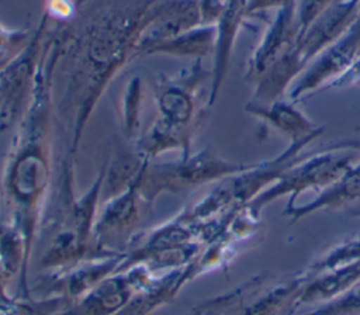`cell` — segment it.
<instances>
[{"label": "cell", "instance_id": "obj_33", "mask_svg": "<svg viewBox=\"0 0 360 315\" xmlns=\"http://www.w3.org/2000/svg\"><path fill=\"white\" fill-rule=\"evenodd\" d=\"M297 0H246V11L248 15H253L256 13L267 11V10H278L290 3H295Z\"/></svg>", "mask_w": 360, "mask_h": 315}, {"label": "cell", "instance_id": "obj_1", "mask_svg": "<svg viewBox=\"0 0 360 315\" xmlns=\"http://www.w3.org/2000/svg\"><path fill=\"white\" fill-rule=\"evenodd\" d=\"M156 0H91L68 22H56L59 59L55 80L63 90L55 101L69 128L68 155L76 159L83 134L115 76L136 59L143 17Z\"/></svg>", "mask_w": 360, "mask_h": 315}, {"label": "cell", "instance_id": "obj_37", "mask_svg": "<svg viewBox=\"0 0 360 315\" xmlns=\"http://www.w3.org/2000/svg\"><path fill=\"white\" fill-rule=\"evenodd\" d=\"M333 1H343V0H333Z\"/></svg>", "mask_w": 360, "mask_h": 315}, {"label": "cell", "instance_id": "obj_5", "mask_svg": "<svg viewBox=\"0 0 360 315\" xmlns=\"http://www.w3.org/2000/svg\"><path fill=\"white\" fill-rule=\"evenodd\" d=\"M325 129L305 136L290 145L270 160L249 165L240 173L218 181L217 187L198 201L193 208L186 210V215L194 222H208L222 218L235 208L249 205L259 194L276 183L290 167L302 160V150L318 139Z\"/></svg>", "mask_w": 360, "mask_h": 315}, {"label": "cell", "instance_id": "obj_24", "mask_svg": "<svg viewBox=\"0 0 360 315\" xmlns=\"http://www.w3.org/2000/svg\"><path fill=\"white\" fill-rule=\"evenodd\" d=\"M145 105V84L141 76H132L120 96L118 121L121 134L127 141H135L141 134L142 112Z\"/></svg>", "mask_w": 360, "mask_h": 315}, {"label": "cell", "instance_id": "obj_22", "mask_svg": "<svg viewBox=\"0 0 360 315\" xmlns=\"http://www.w3.org/2000/svg\"><path fill=\"white\" fill-rule=\"evenodd\" d=\"M214 46L215 24H200L191 30H187L181 34L155 44L143 53V58L170 56L202 60L208 55L214 53Z\"/></svg>", "mask_w": 360, "mask_h": 315}, {"label": "cell", "instance_id": "obj_20", "mask_svg": "<svg viewBox=\"0 0 360 315\" xmlns=\"http://www.w3.org/2000/svg\"><path fill=\"white\" fill-rule=\"evenodd\" d=\"M245 111L249 115H253L262 122L267 124L277 132L285 135L290 142L300 141L305 136L325 129V127L316 125L302 111H300L295 103L285 101L284 98L267 105L248 103L245 105Z\"/></svg>", "mask_w": 360, "mask_h": 315}, {"label": "cell", "instance_id": "obj_30", "mask_svg": "<svg viewBox=\"0 0 360 315\" xmlns=\"http://www.w3.org/2000/svg\"><path fill=\"white\" fill-rule=\"evenodd\" d=\"M75 0H46L44 13L55 22H68L77 14Z\"/></svg>", "mask_w": 360, "mask_h": 315}, {"label": "cell", "instance_id": "obj_7", "mask_svg": "<svg viewBox=\"0 0 360 315\" xmlns=\"http://www.w3.org/2000/svg\"><path fill=\"white\" fill-rule=\"evenodd\" d=\"M208 79L211 83V70L204 68L202 60H194L173 76H158L152 90L155 118L195 138L210 108L208 100H202V87Z\"/></svg>", "mask_w": 360, "mask_h": 315}, {"label": "cell", "instance_id": "obj_36", "mask_svg": "<svg viewBox=\"0 0 360 315\" xmlns=\"http://www.w3.org/2000/svg\"><path fill=\"white\" fill-rule=\"evenodd\" d=\"M76 1V6H77V8H82L83 6H86L89 1H91V0H75Z\"/></svg>", "mask_w": 360, "mask_h": 315}, {"label": "cell", "instance_id": "obj_18", "mask_svg": "<svg viewBox=\"0 0 360 315\" xmlns=\"http://www.w3.org/2000/svg\"><path fill=\"white\" fill-rule=\"evenodd\" d=\"M201 273L195 257L186 266L158 274L152 283L138 291L115 315H150L170 304L180 290Z\"/></svg>", "mask_w": 360, "mask_h": 315}, {"label": "cell", "instance_id": "obj_16", "mask_svg": "<svg viewBox=\"0 0 360 315\" xmlns=\"http://www.w3.org/2000/svg\"><path fill=\"white\" fill-rule=\"evenodd\" d=\"M360 8V0L333 1L297 39L302 62L308 65L333 45L350 27Z\"/></svg>", "mask_w": 360, "mask_h": 315}, {"label": "cell", "instance_id": "obj_15", "mask_svg": "<svg viewBox=\"0 0 360 315\" xmlns=\"http://www.w3.org/2000/svg\"><path fill=\"white\" fill-rule=\"evenodd\" d=\"M311 276L302 270L283 281L266 285L262 277L249 281V294L240 315H295L300 298Z\"/></svg>", "mask_w": 360, "mask_h": 315}, {"label": "cell", "instance_id": "obj_23", "mask_svg": "<svg viewBox=\"0 0 360 315\" xmlns=\"http://www.w3.org/2000/svg\"><path fill=\"white\" fill-rule=\"evenodd\" d=\"M360 281V260L311 277L301 294L300 308L321 305L349 291Z\"/></svg>", "mask_w": 360, "mask_h": 315}, {"label": "cell", "instance_id": "obj_3", "mask_svg": "<svg viewBox=\"0 0 360 315\" xmlns=\"http://www.w3.org/2000/svg\"><path fill=\"white\" fill-rule=\"evenodd\" d=\"M105 173L107 162L100 167L86 193L77 195L75 158L66 155L63 159L53 194L48 200L51 202L46 204L49 214L44 215L41 224V228L48 231V242L38 262L41 270L53 271L94 259L124 255L105 250L94 236Z\"/></svg>", "mask_w": 360, "mask_h": 315}, {"label": "cell", "instance_id": "obj_28", "mask_svg": "<svg viewBox=\"0 0 360 315\" xmlns=\"http://www.w3.org/2000/svg\"><path fill=\"white\" fill-rule=\"evenodd\" d=\"M333 3V0H297L300 35ZM300 38V37H298Z\"/></svg>", "mask_w": 360, "mask_h": 315}, {"label": "cell", "instance_id": "obj_2", "mask_svg": "<svg viewBox=\"0 0 360 315\" xmlns=\"http://www.w3.org/2000/svg\"><path fill=\"white\" fill-rule=\"evenodd\" d=\"M58 59L59 44L55 24L45 44L32 101L15 127L0 179L1 219L21 229L31 253L51 195Z\"/></svg>", "mask_w": 360, "mask_h": 315}, {"label": "cell", "instance_id": "obj_35", "mask_svg": "<svg viewBox=\"0 0 360 315\" xmlns=\"http://www.w3.org/2000/svg\"><path fill=\"white\" fill-rule=\"evenodd\" d=\"M188 315H210V312L207 311V308L202 305V302L201 304H198L197 307H194V309L191 311V314H188Z\"/></svg>", "mask_w": 360, "mask_h": 315}, {"label": "cell", "instance_id": "obj_27", "mask_svg": "<svg viewBox=\"0 0 360 315\" xmlns=\"http://www.w3.org/2000/svg\"><path fill=\"white\" fill-rule=\"evenodd\" d=\"M302 315H360V281L338 298L316 305Z\"/></svg>", "mask_w": 360, "mask_h": 315}, {"label": "cell", "instance_id": "obj_31", "mask_svg": "<svg viewBox=\"0 0 360 315\" xmlns=\"http://www.w3.org/2000/svg\"><path fill=\"white\" fill-rule=\"evenodd\" d=\"M201 24L214 25L224 13L229 0H197Z\"/></svg>", "mask_w": 360, "mask_h": 315}, {"label": "cell", "instance_id": "obj_29", "mask_svg": "<svg viewBox=\"0 0 360 315\" xmlns=\"http://www.w3.org/2000/svg\"><path fill=\"white\" fill-rule=\"evenodd\" d=\"M11 278L0 267V315H24L25 300L10 294Z\"/></svg>", "mask_w": 360, "mask_h": 315}, {"label": "cell", "instance_id": "obj_14", "mask_svg": "<svg viewBox=\"0 0 360 315\" xmlns=\"http://www.w3.org/2000/svg\"><path fill=\"white\" fill-rule=\"evenodd\" d=\"M300 37L297 1L276 10V15L246 65V80L255 83L266 69L287 52Z\"/></svg>", "mask_w": 360, "mask_h": 315}, {"label": "cell", "instance_id": "obj_9", "mask_svg": "<svg viewBox=\"0 0 360 315\" xmlns=\"http://www.w3.org/2000/svg\"><path fill=\"white\" fill-rule=\"evenodd\" d=\"M152 212L153 202L131 180L100 205L94 226L96 240L105 250L125 253L143 233V226L148 225Z\"/></svg>", "mask_w": 360, "mask_h": 315}, {"label": "cell", "instance_id": "obj_11", "mask_svg": "<svg viewBox=\"0 0 360 315\" xmlns=\"http://www.w3.org/2000/svg\"><path fill=\"white\" fill-rule=\"evenodd\" d=\"M156 276L145 264H134L118 270L77 302L55 315H115Z\"/></svg>", "mask_w": 360, "mask_h": 315}, {"label": "cell", "instance_id": "obj_17", "mask_svg": "<svg viewBox=\"0 0 360 315\" xmlns=\"http://www.w3.org/2000/svg\"><path fill=\"white\" fill-rule=\"evenodd\" d=\"M248 17L246 0H229L224 13L215 22V46L212 53L211 83L208 89L210 107L214 105L228 76L238 34Z\"/></svg>", "mask_w": 360, "mask_h": 315}, {"label": "cell", "instance_id": "obj_21", "mask_svg": "<svg viewBox=\"0 0 360 315\" xmlns=\"http://www.w3.org/2000/svg\"><path fill=\"white\" fill-rule=\"evenodd\" d=\"M31 250L21 229L10 221L0 219V267L10 277H18L21 300H31L28 288V264Z\"/></svg>", "mask_w": 360, "mask_h": 315}, {"label": "cell", "instance_id": "obj_13", "mask_svg": "<svg viewBox=\"0 0 360 315\" xmlns=\"http://www.w3.org/2000/svg\"><path fill=\"white\" fill-rule=\"evenodd\" d=\"M201 24L197 0H156L148 8L136 44V59L155 44Z\"/></svg>", "mask_w": 360, "mask_h": 315}, {"label": "cell", "instance_id": "obj_19", "mask_svg": "<svg viewBox=\"0 0 360 315\" xmlns=\"http://www.w3.org/2000/svg\"><path fill=\"white\" fill-rule=\"evenodd\" d=\"M360 201V159L330 187L319 193L316 198L304 205L285 207L283 214L294 224L311 214L323 210L350 207Z\"/></svg>", "mask_w": 360, "mask_h": 315}, {"label": "cell", "instance_id": "obj_12", "mask_svg": "<svg viewBox=\"0 0 360 315\" xmlns=\"http://www.w3.org/2000/svg\"><path fill=\"white\" fill-rule=\"evenodd\" d=\"M124 255L110 256L83 262L66 269L46 271L35 285L39 290V298H59L68 307L77 302L101 281L120 270Z\"/></svg>", "mask_w": 360, "mask_h": 315}, {"label": "cell", "instance_id": "obj_8", "mask_svg": "<svg viewBox=\"0 0 360 315\" xmlns=\"http://www.w3.org/2000/svg\"><path fill=\"white\" fill-rule=\"evenodd\" d=\"M51 22L42 13L27 46L0 70V132L15 128L30 108Z\"/></svg>", "mask_w": 360, "mask_h": 315}, {"label": "cell", "instance_id": "obj_25", "mask_svg": "<svg viewBox=\"0 0 360 315\" xmlns=\"http://www.w3.org/2000/svg\"><path fill=\"white\" fill-rule=\"evenodd\" d=\"M357 260H360V235L343 239L338 245L332 246L325 255L309 264L305 270L311 277H314L321 273L354 263Z\"/></svg>", "mask_w": 360, "mask_h": 315}, {"label": "cell", "instance_id": "obj_6", "mask_svg": "<svg viewBox=\"0 0 360 315\" xmlns=\"http://www.w3.org/2000/svg\"><path fill=\"white\" fill-rule=\"evenodd\" d=\"M360 153L353 142L347 146L329 148L314 155H307L290 167L276 183L259 194L248 207L259 214L264 207L281 197H288L285 207L295 205L297 198L309 190L323 191L336 183L357 160Z\"/></svg>", "mask_w": 360, "mask_h": 315}, {"label": "cell", "instance_id": "obj_26", "mask_svg": "<svg viewBox=\"0 0 360 315\" xmlns=\"http://www.w3.org/2000/svg\"><path fill=\"white\" fill-rule=\"evenodd\" d=\"M34 28H10L0 22V70H3L30 42Z\"/></svg>", "mask_w": 360, "mask_h": 315}, {"label": "cell", "instance_id": "obj_34", "mask_svg": "<svg viewBox=\"0 0 360 315\" xmlns=\"http://www.w3.org/2000/svg\"><path fill=\"white\" fill-rule=\"evenodd\" d=\"M347 214H349V217L360 218V201L356 202V204H353V205H350V207L347 208Z\"/></svg>", "mask_w": 360, "mask_h": 315}, {"label": "cell", "instance_id": "obj_10", "mask_svg": "<svg viewBox=\"0 0 360 315\" xmlns=\"http://www.w3.org/2000/svg\"><path fill=\"white\" fill-rule=\"evenodd\" d=\"M360 55V8L345 34L318 58H315L291 86L290 101L298 103L316 91L325 90L345 73Z\"/></svg>", "mask_w": 360, "mask_h": 315}, {"label": "cell", "instance_id": "obj_32", "mask_svg": "<svg viewBox=\"0 0 360 315\" xmlns=\"http://www.w3.org/2000/svg\"><path fill=\"white\" fill-rule=\"evenodd\" d=\"M340 87H360V55L352 63V66L342 73L338 79H335L330 84L325 87V90L340 89Z\"/></svg>", "mask_w": 360, "mask_h": 315}, {"label": "cell", "instance_id": "obj_4", "mask_svg": "<svg viewBox=\"0 0 360 315\" xmlns=\"http://www.w3.org/2000/svg\"><path fill=\"white\" fill-rule=\"evenodd\" d=\"M248 167L249 165L222 158L211 146L170 162H155L135 153L129 181L134 180L145 197L155 204L162 194H183L210 183H218Z\"/></svg>", "mask_w": 360, "mask_h": 315}]
</instances>
